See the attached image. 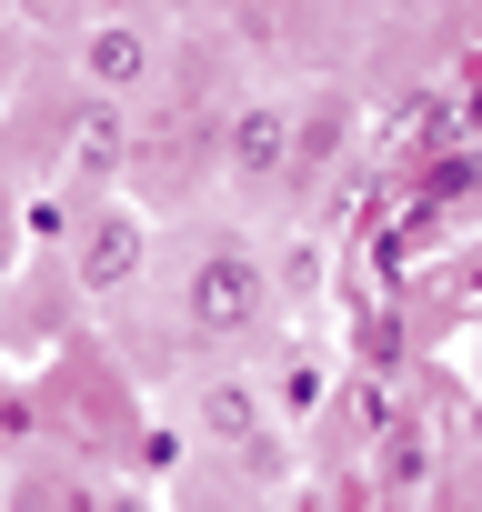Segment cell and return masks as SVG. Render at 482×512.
Here are the masks:
<instances>
[{
    "mask_svg": "<svg viewBox=\"0 0 482 512\" xmlns=\"http://www.w3.org/2000/svg\"><path fill=\"white\" fill-rule=\"evenodd\" d=\"M181 312H191V332H211V342H241L262 312H272V282H262V262L252 251H231V241H211L201 262H191V282H181Z\"/></svg>",
    "mask_w": 482,
    "mask_h": 512,
    "instance_id": "6da1fadb",
    "label": "cell"
},
{
    "mask_svg": "<svg viewBox=\"0 0 482 512\" xmlns=\"http://www.w3.org/2000/svg\"><path fill=\"white\" fill-rule=\"evenodd\" d=\"M221 151H231V181H292V121H282V101H241Z\"/></svg>",
    "mask_w": 482,
    "mask_h": 512,
    "instance_id": "7a4b0ae2",
    "label": "cell"
},
{
    "mask_svg": "<svg viewBox=\"0 0 482 512\" xmlns=\"http://www.w3.org/2000/svg\"><path fill=\"white\" fill-rule=\"evenodd\" d=\"M81 81H91L101 101L141 91V81H151V31H131V21H91V31H81Z\"/></svg>",
    "mask_w": 482,
    "mask_h": 512,
    "instance_id": "3957f363",
    "label": "cell"
},
{
    "mask_svg": "<svg viewBox=\"0 0 482 512\" xmlns=\"http://www.w3.org/2000/svg\"><path fill=\"white\" fill-rule=\"evenodd\" d=\"M141 251H151V231H141V211H91V231H81V282L91 292H121L131 272H141Z\"/></svg>",
    "mask_w": 482,
    "mask_h": 512,
    "instance_id": "277c9868",
    "label": "cell"
},
{
    "mask_svg": "<svg viewBox=\"0 0 482 512\" xmlns=\"http://www.w3.org/2000/svg\"><path fill=\"white\" fill-rule=\"evenodd\" d=\"M121 151H131V121H121V101H81V121H71V161L91 171V181H121Z\"/></svg>",
    "mask_w": 482,
    "mask_h": 512,
    "instance_id": "5b68a950",
    "label": "cell"
},
{
    "mask_svg": "<svg viewBox=\"0 0 482 512\" xmlns=\"http://www.w3.org/2000/svg\"><path fill=\"white\" fill-rule=\"evenodd\" d=\"M191 412H201V432H211V442H262V392L241 382V372H211Z\"/></svg>",
    "mask_w": 482,
    "mask_h": 512,
    "instance_id": "8992f818",
    "label": "cell"
},
{
    "mask_svg": "<svg viewBox=\"0 0 482 512\" xmlns=\"http://www.w3.org/2000/svg\"><path fill=\"white\" fill-rule=\"evenodd\" d=\"M292 121V171H312V161H332L342 141H352V101L342 91H312L302 111H282Z\"/></svg>",
    "mask_w": 482,
    "mask_h": 512,
    "instance_id": "52a82bcc",
    "label": "cell"
},
{
    "mask_svg": "<svg viewBox=\"0 0 482 512\" xmlns=\"http://www.w3.org/2000/svg\"><path fill=\"white\" fill-rule=\"evenodd\" d=\"M111 512H151V502H131V492H121V502H111Z\"/></svg>",
    "mask_w": 482,
    "mask_h": 512,
    "instance_id": "ba28073f",
    "label": "cell"
},
{
    "mask_svg": "<svg viewBox=\"0 0 482 512\" xmlns=\"http://www.w3.org/2000/svg\"><path fill=\"white\" fill-rule=\"evenodd\" d=\"M161 11H201V0H161Z\"/></svg>",
    "mask_w": 482,
    "mask_h": 512,
    "instance_id": "9c48e42d",
    "label": "cell"
},
{
    "mask_svg": "<svg viewBox=\"0 0 482 512\" xmlns=\"http://www.w3.org/2000/svg\"><path fill=\"white\" fill-rule=\"evenodd\" d=\"M0 231H11V221H0Z\"/></svg>",
    "mask_w": 482,
    "mask_h": 512,
    "instance_id": "30bf717a",
    "label": "cell"
}]
</instances>
